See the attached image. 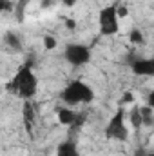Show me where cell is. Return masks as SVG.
<instances>
[{
  "label": "cell",
  "instance_id": "cell-1",
  "mask_svg": "<svg viewBox=\"0 0 154 156\" xmlns=\"http://www.w3.org/2000/svg\"><path fill=\"white\" fill-rule=\"evenodd\" d=\"M7 89L11 93L18 94L22 100L35 98V94L38 91V78L33 73V67H31L29 62H26L22 67H18L15 76L11 78V82L7 83Z\"/></svg>",
  "mask_w": 154,
  "mask_h": 156
},
{
  "label": "cell",
  "instance_id": "cell-19",
  "mask_svg": "<svg viewBox=\"0 0 154 156\" xmlns=\"http://www.w3.org/2000/svg\"><path fill=\"white\" fill-rule=\"evenodd\" d=\"M65 26H67L69 29H75V27H76V22L71 20V18H65Z\"/></svg>",
  "mask_w": 154,
  "mask_h": 156
},
{
  "label": "cell",
  "instance_id": "cell-11",
  "mask_svg": "<svg viewBox=\"0 0 154 156\" xmlns=\"http://www.w3.org/2000/svg\"><path fill=\"white\" fill-rule=\"evenodd\" d=\"M131 125L134 127V129H140L142 125H143V115H142V107H132L131 109Z\"/></svg>",
  "mask_w": 154,
  "mask_h": 156
},
{
  "label": "cell",
  "instance_id": "cell-2",
  "mask_svg": "<svg viewBox=\"0 0 154 156\" xmlns=\"http://www.w3.org/2000/svg\"><path fill=\"white\" fill-rule=\"evenodd\" d=\"M62 102L69 107H75V105H80V104H91L94 100V91L91 85H87L85 82L82 80H75L71 82L60 94Z\"/></svg>",
  "mask_w": 154,
  "mask_h": 156
},
{
  "label": "cell",
  "instance_id": "cell-20",
  "mask_svg": "<svg viewBox=\"0 0 154 156\" xmlns=\"http://www.w3.org/2000/svg\"><path fill=\"white\" fill-rule=\"evenodd\" d=\"M118 15H120V18L125 16V15H127V9H125L123 5H118Z\"/></svg>",
  "mask_w": 154,
  "mask_h": 156
},
{
  "label": "cell",
  "instance_id": "cell-21",
  "mask_svg": "<svg viewBox=\"0 0 154 156\" xmlns=\"http://www.w3.org/2000/svg\"><path fill=\"white\" fill-rule=\"evenodd\" d=\"M145 154H147V151H145L143 147H138L136 153H134V156H145Z\"/></svg>",
  "mask_w": 154,
  "mask_h": 156
},
{
  "label": "cell",
  "instance_id": "cell-3",
  "mask_svg": "<svg viewBox=\"0 0 154 156\" xmlns=\"http://www.w3.org/2000/svg\"><path fill=\"white\" fill-rule=\"evenodd\" d=\"M98 26L100 33L105 37H113L120 31V15H118V5L109 4L100 9L98 13Z\"/></svg>",
  "mask_w": 154,
  "mask_h": 156
},
{
  "label": "cell",
  "instance_id": "cell-7",
  "mask_svg": "<svg viewBox=\"0 0 154 156\" xmlns=\"http://www.w3.org/2000/svg\"><path fill=\"white\" fill-rule=\"evenodd\" d=\"M131 71L138 76H154V56L134 60L131 64Z\"/></svg>",
  "mask_w": 154,
  "mask_h": 156
},
{
  "label": "cell",
  "instance_id": "cell-15",
  "mask_svg": "<svg viewBox=\"0 0 154 156\" xmlns=\"http://www.w3.org/2000/svg\"><path fill=\"white\" fill-rule=\"evenodd\" d=\"M44 47H45V49H54V47H56V40L53 38L51 35H45V37H44Z\"/></svg>",
  "mask_w": 154,
  "mask_h": 156
},
{
  "label": "cell",
  "instance_id": "cell-16",
  "mask_svg": "<svg viewBox=\"0 0 154 156\" xmlns=\"http://www.w3.org/2000/svg\"><path fill=\"white\" fill-rule=\"evenodd\" d=\"M0 9L2 11H13L15 13V2H11V0H0Z\"/></svg>",
  "mask_w": 154,
  "mask_h": 156
},
{
  "label": "cell",
  "instance_id": "cell-5",
  "mask_svg": "<svg viewBox=\"0 0 154 156\" xmlns=\"http://www.w3.org/2000/svg\"><path fill=\"white\" fill-rule=\"evenodd\" d=\"M91 49L83 44H69L64 49V58L73 66V67H82L91 62Z\"/></svg>",
  "mask_w": 154,
  "mask_h": 156
},
{
  "label": "cell",
  "instance_id": "cell-18",
  "mask_svg": "<svg viewBox=\"0 0 154 156\" xmlns=\"http://www.w3.org/2000/svg\"><path fill=\"white\" fill-rule=\"evenodd\" d=\"M147 105L154 109V91H151V93L147 94Z\"/></svg>",
  "mask_w": 154,
  "mask_h": 156
},
{
  "label": "cell",
  "instance_id": "cell-24",
  "mask_svg": "<svg viewBox=\"0 0 154 156\" xmlns=\"http://www.w3.org/2000/svg\"><path fill=\"white\" fill-rule=\"evenodd\" d=\"M145 156H154V153H149V151H147V154Z\"/></svg>",
  "mask_w": 154,
  "mask_h": 156
},
{
  "label": "cell",
  "instance_id": "cell-14",
  "mask_svg": "<svg viewBox=\"0 0 154 156\" xmlns=\"http://www.w3.org/2000/svg\"><path fill=\"white\" fill-rule=\"evenodd\" d=\"M154 109L152 107H142V115H143V125H152L154 123V118H152Z\"/></svg>",
  "mask_w": 154,
  "mask_h": 156
},
{
  "label": "cell",
  "instance_id": "cell-4",
  "mask_svg": "<svg viewBox=\"0 0 154 156\" xmlns=\"http://www.w3.org/2000/svg\"><path fill=\"white\" fill-rule=\"evenodd\" d=\"M105 138L107 140H118V142H125L129 138L127 118H125V109L123 107H120L111 116L107 127H105Z\"/></svg>",
  "mask_w": 154,
  "mask_h": 156
},
{
  "label": "cell",
  "instance_id": "cell-8",
  "mask_svg": "<svg viewBox=\"0 0 154 156\" xmlns=\"http://www.w3.org/2000/svg\"><path fill=\"white\" fill-rule=\"evenodd\" d=\"M56 156H82L75 140H64L56 147Z\"/></svg>",
  "mask_w": 154,
  "mask_h": 156
},
{
  "label": "cell",
  "instance_id": "cell-10",
  "mask_svg": "<svg viewBox=\"0 0 154 156\" xmlns=\"http://www.w3.org/2000/svg\"><path fill=\"white\" fill-rule=\"evenodd\" d=\"M4 44H5L11 51H15V53H20V51H22V40H20V37H18L16 33H13V31H7V33L4 35Z\"/></svg>",
  "mask_w": 154,
  "mask_h": 156
},
{
  "label": "cell",
  "instance_id": "cell-13",
  "mask_svg": "<svg viewBox=\"0 0 154 156\" xmlns=\"http://www.w3.org/2000/svg\"><path fill=\"white\" fill-rule=\"evenodd\" d=\"M129 40H131V44H136V45H140V44H143V35H142V31L140 29H131L129 31Z\"/></svg>",
  "mask_w": 154,
  "mask_h": 156
},
{
  "label": "cell",
  "instance_id": "cell-23",
  "mask_svg": "<svg viewBox=\"0 0 154 156\" xmlns=\"http://www.w3.org/2000/svg\"><path fill=\"white\" fill-rule=\"evenodd\" d=\"M53 0H42V7H51Z\"/></svg>",
  "mask_w": 154,
  "mask_h": 156
},
{
  "label": "cell",
  "instance_id": "cell-17",
  "mask_svg": "<svg viewBox=\"0 0 154 156\" xmlns=\"http://www.w3.org/2000/svg\"><path fill=\"white\" fill-rule=\"evenodd\" d=\"M132 102H134V94L131 91H127L123 94V98H121V105H127V104H132Z\"/></svg>",
  "mask_w": 154,
  "mask_h": 156
},
{
  "label": "cell",
  "instance_id": "cell-22",
  "mask_svg": "<svg viewBox=\"0 0 154 156\" xmlns=\"http://www.w3.org/2000/svg\"><path fill=\"white\" fill-rule=\"evenodd\" d=\"M62 4H64L65 7H73V5L76 4V0H62Z\"/></svg>",
  "mask_w": 154,
  "mask_h": 156
},
{
  "label": "cell",
  "instance_id": "cell-9",
  "mask_svg": "<svg viewBox=\"0 0 154 156\" xmlns=\"http://www.w3.org/2000/svg\"><path fill=\"white\" fill-rule=\"evenodd\" d=\"M22 118L26 123V129L29 134H33V122H35V107L31 100H24V109H22Z\"/></svg>",
  "mask_w": 154,
  "mask_h": 156
},
{
  "label": "cell",
  "instance_id": "cell-12",
  "mask_svg": "<svg viewBox=\"0 0 154 156\" xmlns=\"http://www.w3.org/2000/svg\"><path fill=\"white\" fill-rule=\"evenodd\" d=\"M29 4H31V0H18L15 4V15H16L18 20H24V11H26V7Z\"/></svg>",
  "mask_w": 154,
  "mask_h": 156
},
{
  "label": "cell",
  "instance_id": "cell-6",
  "mask_svg": "<svg viewBox=\"0 0 154 156\" xmlns=\"http://www.w3.org/2000/svg\"><path fill=\"white\" fill-rule=\"evenodd\" d=\"M56 116H58V122L62 125H71V127L82 125V122L85 118L82 113H78V111L71 109V107H60V109H56Z\"/></svg>",
  "mask_w": 154,
  "mask_h": 156
}]
</instances>
